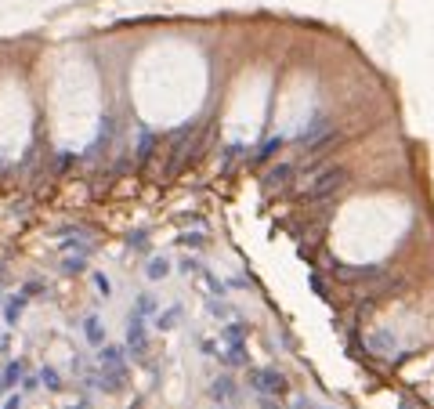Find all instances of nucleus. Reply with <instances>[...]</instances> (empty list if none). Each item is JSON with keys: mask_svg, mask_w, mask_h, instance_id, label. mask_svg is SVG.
I'll list each match as a JSON object with an SVG mask.
<instances>
[{"mask_svg": "<svg viewBox=\"0 0 434 409\" xmlns=\"http://www.w3.org/2000/svg\"><path fill=\"white\" fill-rule=\"evenodd\" d=\"M40 388V373H25V380H22V391L29 395V391H36Z\"/></svg>", "mask_w": 434, "mask_h": 409, "instance_id": "393cba45", "label": "nucleus"}, {"mask_svg": "<svg viewBox=\"0 0 434 409\" xmlns=\"http://www.w3.org/2000/svg\"><path fill=\"white\" fill-rule=\"evenodd\" d=\"M235 380H232V373H221V377H214L210 380V399L217 402V406H228V402H235Z\"/></svg>", "mask_w": 434, "mask_h": 409, "instance_id": "423d86ee", "label": "nucleus"}, {"mask_svg": "<svg viewBox=\"0 0 434 409\" xmlns=\"http://www.w3.org/2000/svg\"><path fill=\"white\" fill-rule=\"evenodd\" d=\"M25 373H29V362H25V359H8L4 373H0V391H11V388H18L22 380H25Z\"/></svg>", "mask_w": 434, "mask_h": 409, "instance_id": "0eeeda50", "label": "nucleus"}, {"mask_svg": "<svg viewBox=\"0 0 434 409\" xmlns=\"http://www.w3.org/2000/svg\"><path fill=\"white\" fill-rule=\"evenodd\" d=\"M84 337H87V344H94V348H101V344H105V326H101L98 315H87V319H84Z\"/></svg>", "mask_w": 434, "mask_h": 409, "instance_id": "ddd939ff", "label": "nucleus"}, {"mask_svg": "<svg viewBox=\"0 0 434 409\" xmlns=\"http://www.w3.org/2000/svg\"><path fill=\"white\" fill-rule=\"evenodd\" d=\"M62 272H66V275L87 272V258H84V253H80V258H66V261H62Z\"/></svg>", "mask_w": 434, "mask_h": 409, "instance_id": "5701e85b", "label": "nucleus"}, {"mask_svg": "<svg viewBox=\"0 0 434 409\" xmlns=\"http://www.w3.org/2000/svg\"><path fill=\"white\" fill-rule=\"evenodd\" d=\"M127 243H131L134 253H145V250H149V232H145V228H138V232L127 236Z\"/></svg>", "mask_w": 434, "mask_h": 409, "instance_id": "aec40b11", "label": "nucleus"}, {"mask_svg": "<svg viewBox=\"0 0 434 409\" xmlns=\"http://www.w3.org/2000/svg\"><path fill=\"white\" fill-rule=\"evenodd\" d=\"M217 409H232V406H217Z\"/></svg>", "mask_w": 434, "mask_h": 409, "instance_id": "72a5a7b5", "label": "nucleus"}, {"mask_svg": "<svg viewBox=\"0 0 434 409\" xmlns=\"http://www.w3.org/2000/svg\"><path fill=\"white\" fill-rule=\"evenodd\" d=\"M4 348H8V330L0 334V351H4Z\"/></svg>", "mask_w": 434, "mask_h": 409, "instance_id": "2f4dec72", "label": "nucleus"}, {"mask_svg": "<svg viewBox=\"0 0 434 409\" xmlns=\"http://www.w3.org/2000/svg\"><path fill=\"white\" fill-rule=\"evenodd\" d=\"M22 290L29 293V297H36V293H44V283H40V279H29V283H25Z\"/></svg>", "mask_w": 434, "mask_h": 409, "instance_id": "bb28decb", "label": "nucleus"}, {"mask_svg": "<svg viewBox=\"0 0 434 409\" xmlns=\"http://www.w3.org/2000/svg\"><path fill=\"white\" fill-rule=\"evenodd\" d=\"M221 348H246V323H239V319L225 323L221 326Z\"/></svg>", "mask_w": 434, "mask_h": 409, "instance_id": "9d476101", "label": "nucleus"}, {"mask_svg": "<svg viewBox=\"0 0 434 409\" xmlns=\"http://www.w3.org/2000/svg\"><path fill=\"white\" fill-rule=\"evenodd\" d=\"M257 406L261 409H283V402H279V399H257Z\"/></svg>", "mask_w": 434, "mask_h": 409, "instance_id": "c85d7f7f", "label": "nucleus"}, {"mask_svg": "<svg viewBox=\"0 0 434 409\" xmlns=\"http://www.w3.org/2000/svg\"><path fill=\"white\" fill-rule=\"evenodd\" d=\"M221 362L225 366H250V351L246 348H221Z\"/></svg>", "mask_w": 434, "mask_h": 409, "instance_id": "a211bd4d", "label": "nucleus"}, {"mask_svg": "<svg viewBox=\"0 0 434 409\" xmlns=\"http://www.w3.org/2000/svg\"><path fill=\"white\" fill-rule=\"evenodd\" d=\"M66 409H91V399L84 395V399H76V402H73V406H66Z\"/></svg>", "mask_w": 434, "mask_h": 409, "instance_id": "c756f323", "label": "nucleus"}, {"mask_svg": "<svg viewBox=\"0 0 434 409\" xmlns=\"http://www.w3.org/2000/svg\"><path fill=\"white\" fill-rule=\"evenodd\" d=\"M293 174H297L293 163H279V167H272V171L264 174V185L272 188V193H286L290 182H293Z\"/></svg>", "mask_w": 434, "mask_h": 409, "instance_id": "1a4fd4ad", "label": "nucleus"}, {"mask_svg": "<svg viewBox=\"0 0 434 409\" xmlns=\"http://www.w3.org/2000/svg\"><path fill=\"white\" fill-rule=\"evenodd\" d=\"M283 142H286L283 134H279V138H272V142H264V149H261V160H268L272 152H279V149H283Z\"/></svg>", "mask_w": 434, "mask_h": 409, "instance_id": "b1692460", "label": "nucleus"}, {"mask_svg": "<svg viewBox=\"0 0 434 409\" xmlns=\"http://www.w3.org/2000/svg\"><path fill=\"white\" fill-rule=\"evenodd\" d=\"M127 348L134 351V359H145L149 355V326L142 315H127Z\"/></svg>", "mask_w": 434, "mask_h": 409, "instance_id": "39448f33", "label": "nucleus"}, {"mask_svg": "<svg viewBox=\"0 0 434 409\" xmlns=\"http://www.w3.org/2000/svg\"><path fill=\"white\" fill-rule=\"evenodd\" d=\"M348 182H351V171L344 167V163H329V167L311 174L304 199H308V203H326V199H333L337 193H344V185H348Z\"/></svg>", "mask_w": 434, "mask_h": 409, "instance_id": "f257e3e1", "label": "nucleus"}, {"mask_svg": "<svg viewBox=\"0 0 434 409\" xmlns=\"http://www.w3.org/2000/svg\"><path fill=\"white\" fill-rule=\"evenodd\" d=\"M301 149L308 152V156H318V152H329L337 142H340V131L333 127V120L329 116H315L311 123H308V131H301Z\"/></svg>", "mask_w": 434, "mask_h": 409, "instance_id": "7ed1b4c3", "label": "nucleus"}, {"mask_svg": "<svg viewBox=\"0 0 434 409\" xmlns=\"http://www.w3.org/2000/svg\"><path fill=\"white\" fill-rule=\"evenodd\" d=\"M177 243H181V247L185 250H207V236H203V232H181V236H177Z\"/></svg>", "mask_w": 434, "mask_h": 409, "instance_id": "6ab92c4d", "label": "nucleus"}, {"mask_svg": "<svg viewBox=\"0 0 434 409\" xmlns=\"http://www.w3.org/2000/svg\"><path fill=\"white\" fill-rule=\"evenodd\" d=\"M40 384H44L51 395H58V391H62V373H58L55 366H40Z\"/></svg>", "mask_w": 434, "mask_h": 409, "instance_id": "f3484780", "label": "nucleus"}, {"mask_svg": "<svg viewBox=\"0 0 434 409\" xmlns=\"http://www.w3.org/2000/svg\"><path fill=\"white\" fill-rule=\"evenodd\" d=\"M181 272H185V275H203V264L188 258V261H181Z\"/></svg>", "mask_w": 434, "mask_h": 409, "instance_id": "a878e982", "label": "nucleus"}, {"mask_svg": "<svg viewBox=\"0 0 434 409\" xmlns=\"http://www.w3.org/2000/svg\"><path fill=\"white\" fill-rule=\"evenodd\" d=\"M394 409H416V406H413L409 399H398V406H394Z\"/></svg>", "mask_w": 434, "mask_h": 409, "instance_id": "7c9ffc66", "label": "nucleus"}, {"mask_svg": "<svg viewBox=\"0 0 434 409\" xmlns=\"http://www.w3.org/2000/svg\"><path fill=\"white\" fill-rule=\"evenodd\" d=\"M207 308H210V315H214V319H225V323H232V308H228V304H225L221 297H214V301L207 304Z\"/></svg>", "mask_w": 434, "mask_h": 409, "instance_id": "4be33fe9", "label": "nucleus"}, {"mask_svg": "<svg viewBox=\"0 0 434 409\" xmlns=\"http://www.w3.org/2000/svg\"><path fill=\"white\" fill-rule=\"evenodd\" d=\"M131 312H134V315H142V319H152V315H156V297H152V293H138Z\"/></svg>", "mask_w": 434, "mask_h": 409, "instance_id": "dca6fc26", "label": "nucleus"}, {"mask_svg": "<svg viewBox=\"0 0 434 409\" xmlns=\"http://www.w3.org/2000/svg\"><path fill=\"white\" fill-rule=\"evenodd\" d=\"M127 409H142V399H138V402H131V406H127Z\"/></svg>", "mask_w": 434, "mask_h": 409, "instance_id": "473e14b6", "label": "nucleus"}, {"mask_svg": "<svg viewBox=\"0 0 434 409\" xmlns=\"http://www.w3.org/2000/svg\"><path fill=\"white\" fill-rule=\"evenodd\" d=\"M0 395H4V391H0Z\"/></svg>", "mask_w": 434, "mask_h": 409, "instance_id": "f704fd0d", "label": "nucleus"}, {"mask_svg": "<svg viewBox=\"0 0 434 409\" xmlns=\"http://www.w3.org/2000/svg\"><path fill=\"white\" fill-rule=\"evenodd\" d=\"M25 304H29V293H25V290L11 293V297L4 301V323H8V326H15L18 319L25 315Z\"/></svg>", "mask_w": 434, "mask_h": 409, "instance_id": "9b49d317", "label": "nucleus"}, {"mask_svg": "<svg viewBox=\"0 0 434 409\" xmlns=\"http://www.w3.org/2000/svg\"><path fill=\"white\" fill-rule=\"evenodd\" d=\"M170 258L167 253H156V258H149V264H145V275H149V283H163V279L170 275Z\"/></svg>", "mask_w": 434, "mask_h": 409, "instance_id": "f8f14e48", "label": "nucleus"}, {"mask_svg": "<svg viewBox=\"0 0 434 409\" xmlns=\"http://www.w3.org/2000/svg\"><path fill=\"white\" fill-rule=\"evenodd\" d=\"M91 283H94V290H98L105 301L112 297V283H109V275H105V272H91Z\"/></svg>", "mask_w": 434, "mask_h": 409, "instance_id": "412c9836", "label": "nucleus"}, {"mask_svg": "<svg viewBox=\"0 0 434 409\" xmlns=\"http://www.w3.org/2000/svg\"><path fill=\"white\" fill-rule=\"evenodd\" d=\"M366 348H369V351H376L380 359H391V362H398V355H402L398 348H394V340L384 334V330H376V334H369V337H366Z\"/></svg>", "mask_w": 434, "mask_h": 409, "instance_id": "6e6552de", "label": "nucleus"}, {"mask_svg": "<svg viewBox=\"0 0 434 409\" xmlns=\"http://www.w3.org/2000/svg\"><path fill=\"white\" fill-rule=\"evenodd\" d=\"M0 409H22V395H8V402Z\"/></svg>", "mask_w": 434, "mask_h": 409, "instance_id": "cd10ccee", "label": "nucleus"}, {"mask_svg": "<svg viewBox=\"0 0 434 409\" xmlns=\"http://www.w3.org/2000/svg\"><path fill=\"white\" fill-rule=\"evenodd\" d=\"M246 384L257 399H283L290 391V380L272 366H246Z\"/></svg>", "mask_w": 434, "mask_h": 409, "instance_id": "f03ea898", "label": "nucleus"}, {"mask_svg": "<svg viewBox=\"0 0 434 409\" xmlns=\"http://www.w3.org/2000/svg\"><path fill=\"white\" fill-rule=\"evenodd\" d=\"M105 366H123V348L120 344H101L98 348V369H105Z\"/></svg>", "mask_w": 434, "mask_h": 409, "instance_id": "4468645a", "label": "nucleus"}, {"mask_svg": "<svg viewBox=\"0 0 434 409\" xmlns=\"http://www.w3.org/2000/svg\"><path fill=\"white\" fill-rule=\"evenodd\" d=\"M127 380H131V369H127V362H123V366H105L98 377L91 373V377H87V388H98V391L116 395V391L127 388Z\"/></svg>", "mask_w": 434, "mask_h": 409, "instance_id": "20e7f679", "label": "nucleus"}, {"mask_svg": "<svg viewBox=\"0 0 434 409\" xmlns=\"http://www.w3.org/2000/svg\"><path fill=\"white\" fill-rule=\"evenodd\" d=\"M181 315H185L181 304H170L167 312H156V330H163V334H167V330H174L177 323H181Z\"/></svg>", "mask_w": 434, "mask_h": 409, "instance_id": "2eb2a0df", "label": "nucleus"}]
</instances>
